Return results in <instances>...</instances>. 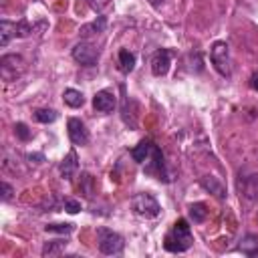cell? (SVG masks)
<instances>
[{
    "mask_svg": "<svg viewBox=\"0 0 258 258\" xmlns=\"http://www.w3.org/2000/svg\"><path fill=\"white\" fill-rule=\"evenodd\" d=\"M194 244V236H191V230L187 226V222L181 218L173 224L171 232L165 236V242H163V248L167 252H185L189 246Z\"/></svg>",
    "mask_w": 258,
    "mask_h": 258,
    "instance_id": "obj_1",
    "label": "cell"
},
{
    "mask_svg": "<svg viewBox=\"0 0 258 258\" xmlns=\"http://www.w3.org/2000/svg\"><path fill=\"white\" fill-rule=\"evenodd\" d=\"M238 250H240L244 256H250V258L258 256V236H256V234H246V236L240 240Z\"/></svg>",
    "mask_w": 258,
    "mask_h": 258,
    "instance_id": "obj_12",
    "label": "cell"
},
{
    "mask_svg": "<svg viewBox=\"0 0 258 258\" xmlns=\"http://www.w3.org/2000/svg\"><path fill=\"white\" fill-rule=\"evenodd\" d=\"M30 32H32V28L28 22H24V20L16 22V36H28Z\"/></svg>",
    "mask_w": 258,
    "mask_h": 258,
    "instance_id": "obj_24",
    "label": "cell"
},
{
    "mask_svg": "<svg viewBox=\"0 0 258 258\" xmlns=\"http://www.w3.org/2000/svg\"><path fill=\"white\" fill-rule=\"evenodd\" d=\"M200 183H202L204 189H208V191L214 194L216 198H226V189H224V185L220 183V179H218L216 175H204V177L200 179Z\"/></svg>",
    "mask_w": 258,
    "mask_h": 258,
    "instance_id": "obj_13",
    "label": "cell"
},
{
    "mask_svg": "<svg viewBox=\"0 0 258 258\" xmlns=\"http://www.w3.org/2000/svg\"><path fill=\"white\" fill-rule=\"evenodd\" d=\"M131 208H133L135 214H139V216H143V218H157L159 212H161L157 200H155L151 194H145V191L133 196Z\"/></svg>",
    "mask_w": 258,
    "mask_h": 258,
    "instance_id": "obj_4",
    "label": "cell"
},
{
    "mask_svg": "<svg viewBox=\"0 0 258 258\" xmlns=\"http://www.w3.org/2000/svg\"><path fill=\"white\" fill-rule=\"evenodd\" d=\"M34 119L38 123H52L56 119V111H52V109H36L34 111Z\"/></svg>",
    "mask_w": 258,
    "mask_h": 258,
    "instance_id": "obj_21",
    "label": "cell"
},
{
    "mask_svg": "<svg viewBox=\"0 0 258 258\" xmlns=\"http://www.w3.org/2000/svg\"><path fill=\"white\" fill-rule=\"evenodd\" d=\"M64 210H67L69 214H77V212H81V202L69 198V200H64Z\"/></svg>",
    "mask_w": 258,
    "mask_h": 258,
    "instance_id": "obj_25",
    "label": "cell"
},
{
    "mask_svg": "<svg viewBox=\"0 0 258 258\" xmlns=\"http://www.w3.org/2000/svg\"><path fill=\"white\" fill-rule=\"evenodd\" d=\"M62 99H64V103H67L69 107H73V109H79V107H83V103H85L83 93L77 91V89H67V91L62 93Z\"/></svg>",
    "mask_w": 258,
    "mask_h": 258,
    "instance_id": "obj_17",
    "label": "cell"
},
{
    "mask_svg": "<svg viewBox=\"0 0 258 258\" xmlns=\"http://www.w3.org/2000/svg\"><path fill=\"white\" fill-rule=\"evenodd\" d=\"M12 36H16V24L10 20H2L0 22V46H8Z\"/></svg>",
    "mask_w": 258,
    "mask_h": 258,
    "instance_id": "obj_16",
    "label": "cell"
},
{
    "mask_svg": "<svg viewBox=\"0 0 258 258\" xmlns=\"http://www.w3.org/2000/svg\"><path fill=\"white\" fill-rule=\"evenodd\" d=\"M117 105V99H115V93L103 89V91H97L95 97H93V107L99 111V113H111Z\"/></svg>",
    "mask_w": 258,
    "mask_h": 258,
    "instance_id": "obj_9",
    "label": "cell"
},
{
    "mask_svg": "<svg viewBox=\"0 0 258 258\" xmlns=\"http://www.w3.org/2000/svg\"><path fill=\"white\" fill-rule=\"evenodd\" d=\"M28 159H30V161H32V159H36V163H38V161H42V159H44V155H42V153H30V155H28Z\"/></svg>",
    "mask_w": 258,
    "mask_h": 258,
    "instance_id": "obj_27",
    "label": "cell"
},
{
    "mask_svg": "<svg viewBox=\"0 0 258 258\" xmlns=\"http://www.w3.org/2000/svg\"><path fill=\"white\" fill-rule=\"evenodd\" d=\"M210 60L214 64V69L224 75V77H230L232 75V62H230V48L224 40H218L212 44L210 48Z\"/></svg>",
    "mask_w": 258,
    "mask_h": 258,
    "instance_id": "obj_2",
    "label": "cell"
},
{
    "mask_svg": "<svg viewBox=\"0 0 258 258\" xmlns=\"http://www.w3.org/2000/svg\"><path fill=\"white\" fill-rule=\"evenodd\" d=\"M149 2H151V4H153V6H157V4H159V2H161V0H149Z\"/></svg>",
    "mask_w": 258,
    "mask_h": 258,
    "instance_id": "obj_29",
    "label": "cell"
},
{
    "mask_svg": "<svg viewBox=\"0 0 258 258\" xmlns=\"http://www.w3.org/2000/svg\"><path fill=\"white\" fill-rule=\"evenodd\" d=\"M77 169H79V159H77L75 149H71V151L64 155V159L60 161L58 171H60V175H62L64 179H71V177L75 175V171H77Z\"/></svg>",
    "mask_w": 258,
    "mask_h": 258,
    "instance_id": "obj_10",
    "label": "cell"
},
{
    "mask_svg": "<svg viewBox=\"0 0 258 258\" xmlns=\"http://www.w3.org/2000/svg\"><path fill=\"white\" fill-rule=\"evenodd\" d=\"M240 189L248 200H256L258 198V175H248L240 181Z\"/></svg>",
    "mask_w": 258,
    "mask_h": 258,
    "instance_id": "obj_14",
    "label": "cell"
},
{
    "mask_svg": "<svg viewBox=\"0 0 258 258\" xmlns=\"http://www.w3.org/2000/svg\"><path fill=\"white\" fill-rule=\"evenodd\" d=\"M22 64H24L22 56H18V54H4L2 60H0L2 77H4L6 81H10L12 77H16V75L22 71Z\"/></svg>",
    "mask_w": 258,
    "mask_h": 258,
    "instance_id": "obj_8",
    "label": "cell"
},
{
    "mask_svg": "<svg viewBox=\"0 0 258 258\" xmlns=\"http://www.w3.org/2000/svg\"><path fill=\"white\" fill-rule=\"evenodd\" d=\"M97 242H99V250H101L103 254H107V256L119 254V252H123V248H125L123 238H121L117 232L109 230V228H99V230H97Z\"/></svg>",
    "mask_w": 258,
    "mask_h": 258,
    "instance_id": "obj_3",
    "label": "cell"
},
{
    "mask_svg": "<svg viewBox=\"0 0 258 258\" xmlns=\"http://www.w3.org/2000/svg\"><path fill=\"white\" fill-rule=\"evenodd\" d=\"M10 198H12V185L4 181V183H2V200H4V202H8Z\"/></svg>",
    "mask_w": 258,
    "mask_h": 258,
    "instance_id": "obj_26",
    "label": "cell"
},
{
    "mask_svg": "<svg viewBox=\"0 0 258 258\" xmlns=\"http://www.w3.org/2000/svg\"><path fill=\"white\" fill-rule=\"evenodd\" d=\"M105 26H107V20H105V16H99V18H95L93 22H89V24H83V26H81V34H83V36L99 34V32H103V30H105Z\"/></svg>",
    "mask_w": 258,
    "mask_h": 258,
    "instance_id": "obj_15",
    "label": "cell"
},
{
    "mask_svg": "<svg viewBox=\"0 0 258 258\" xmlns=\"http://www.w3.org/2000/svg\"><path fill=\"white\" fill-rule=\"evenodd\" d=\"M73 58H75L79 64H83V67H93V64H97V60H99V50H97L91 42L81 40V42H77V44L73 46Z\"/></svg>",
    "mask_w": 258,
    "mask_h": 258,
    "instance_id": "obj_5",
    "label": "cell"
},
{
    "mask_svg": "<svg viewBox=\"0 0 258 258\" xmlns=\"http://www.w3.org/2000/svg\"><path fill=\"white\" fill-rule=\"evenodd\" d=\"M169 64H171V54L167 48H159L153 52L151 56V73L155 77H163L167 71H169Z\"/></svg>",
    "mask_w": 258,
    "mask_h": 258,
    "instance_id": "obj_7",
    "label": "cell"
},
{
    "mask_svg": "<svg viewBox=\"0 0 258 258\" xmlns=\"http://www.w3.org/2000/svg\"><path fill=\"white\" fill-rule=\"evenodd\" d=\"M44 230L48 234H71L75 230V226L73 224H46Z\"/></svg>",
    "mask_w": 258,
    "mask_h": 258,
    "instance_id": "obj_22",
    "label": "cell"
},
{
    "mask_svg": "<svg viewBox=\"0 0 258 258\" xmlns=\"http://www.w3.org/2000/svg\"><path fill=\"white\" fill-rule=\"evenodd\" d=\"M250 85H252V89L258 91V75H252V77H250Z\"/></svg>",
    "mask_w": 258,
    "mask_h": 258,
    "instance_id": "obj_28",
    "label": "cell"
},
{
    "mask_svg": "<svg viewBox=\"0 0 258 258\" xmlns=\"http://www.w3.org/2000/svg\"><path fill=\"white\" fill-rule=\"evenodd\" d=\"M67 133H69V139L75 143V145H87L89 143V129L87 125L77 119V117H71L67 121Z\"/></svg>",
    "mask_w": 258,
    "mask_h": 258,
    "instance_id": "obj_6",
    "label": "cell"
},
{
    "mask_svg": "<svg viewBox=\"0 0 258 258\" xmlns=\"http://www.w3.org/2000/svg\"><path fill=\"white\" fill-rule=\"evenodd\" d=\"M67 248V242L64 240H52V242H46L42 246V256H58L60 252H64Z\"/></svg>",
    "mask_w": 258,
    "mask_h": 258,
    "instance_id": "obj_19",
    "label": "cell"
},
{
    "mask_svg": "<svg viewBox=\"0 0 258 258\" xmlns=\"http://www.w3.org/2000/svg\"><path fill=\"white\" fill-rule=\"evenodd\" d=\"M14 135H16L18 139H22V141H28L30 135H32V131H30L24 123H16V125H14Z\"/></svg>",
    "mask_w": 258,
    "mask_h": 258,
    "instance_id": "obj_23",
    "label": "cell"
},
{
    "mask_svg": "<svg viewBox=\"0 0 258 258\" xmlns=\"http://www.w3.org/2000/svg\"><path fill=\"white\" fill-rule=\"evenodd\" d=\"M135 67V54L131 50H119V71L121 73H131Z\"/></svg>",
    "mask_w": 258,
    "mask_h": 258,
    "instance_id": "obj_18",
    "label": "cell"
},
{
    "mask_svg": "<svg viewBox=\"0 0 258 258\" xmlns=\"http://www.w3.org/2000/svg\"><path fill=\"white\" fill-rule=\"evenodd\" d=\"M189 218L196 222V224H200V222H204L206 220V216H208V210H206V204H202V202H196V204H191L189 206Z\"/></svg>",
    "mask_w": 258,
    "mask_h": 258,
    "instance_id": "obj_20",
    "label": "cell"
},
{
    "mask_svg": "<svg viewBox=\"0 0 258 258\" xmlns=\"http://www.w3.org/2000/svg\"><path fill=\"white\" fill-rule=\"evenodd\" d=\"M153 147H155V145H153L149 139H143V141H139V143H137V147H133V149H131V157H133L137 163H145V161L149 159V155H151Z\"/></svg>",
    "mask_w": 258,
    "mask_h": 258,
    "instance_id": "obj_11",
    "label": "cell"
}]
</instances>
